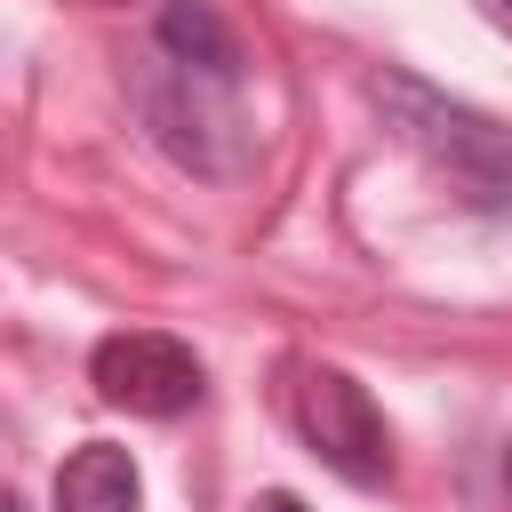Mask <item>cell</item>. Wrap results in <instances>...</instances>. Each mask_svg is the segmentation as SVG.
Segmentation results:
<instances>
[{"instance_id": "3957f363", "label": "cell", "mask_w": 512, "mask_h": 512, "mask_svg": "<svg viewBox=\"0 0 512 512\" xmlns=\"http://www.w3.org/2000/svg\"><path fill=\"white\" fill-rule=\"evenodd\" d=\"M296 432L312 440V456L336 480H352V488H384L392 480V424H384V408L368 400L360 376L304 368L296 376Z\"/></svg>"}, {"instance_id": "8992f818", "label": "cell", "mask_w": 512, "mask_h": 512, "mask_svg": "<svg viewBox=\"0 0 512 512\" xmlns=\"http://www.w3.org/2000/svg\"><path fill=\"white\" fill-rule=\"evenodd\" d=\"M136 496H144L136 456L112 440H88L56 464V512H136Z\"/></svg>"}, {"instance_id": "6da1fadb", "label": "cell", "mask_w": 512, "mask_h": 512, "mask_svg": "<svg viewBox=\"0 0 512 512\" xmlns=\"http://www.w3.org/2000/svg\"><path fill=\"white\" fill-rule=\"evenodd\" d=\"M368 96H376L384 128H392L400 144H416L432 168H448V176L472 184V192H512V128H504V120L440 96V88L416 80V72H376Z\"/></svg>"}, {"instance_id": "ba28073f", "label": "cell", "mask_w": 512, "mask_h": 512, "mask_svg": "<svg viewBox=\"0 0 512 512\" xmlns=\"http://www.w3.org/2000/svg\"><path fill=\"white\" fill-rule=\"evenodd\" d=\"M472 8H480V16H488V24L504 32V40H512V0H472Z\"/></svg>"}, {"instance_id": "277c9868", "label": "cell", "mask_w": 512, "mask_h": 512, "mask_svg": "<svg viewBox=\"0 0 512 512\" xmlns=\"http://www.w3.org/2000/svg\"><path fill=\"white\" fill-rule=\"evenodd\" d=\"M88 384H96V400H112L128 416H184L200 400V360H192V344H176L160 328H120L88 352Z\"/></svg>"}, {"instance_id": "52a82bcc", "label": "cell", "mask_w": 512, "mask_h": 512, "mask_svg": "<svg viewBox=\"0 0 512 512\" xmlns=\"http://www.w3.org/2000/svg\"><path fill=\"white\" fill-rule=\"evenodd\" d=\"M248 512H304V496H288V488H264Z\"/></svg>"}, {"instance_id": "5b68a950", "label": "cell", "mask_w": 512, "mask_h": 512, "mask_svg": "<svg viewBox=\"0 0 512 512\" xmlns=\"http://www.w3.org/2000/svg\"><path fill=\"white\" fill-rule=\"evenodd\" d=\"M152 48H160L168 64H184V72L224 80V88H240V72H248L232 24H224L208 0H160V16H152Z\"/></svg>"}, {"instance_id": "7a4b0ae2", "label": "cell", "mask_w": 512, "mask_h": 512, "mask_svg": "<svg viewBox=\"0 0 512 512\" xmlns=\"http://www.w3.org/2000/svg\"><path fill=\"white\" fill-rule=\"evenodd\" d=\"M240 88H224V80H208V72H184V64H152L144 80H136V112H144V128H152V144L176 160V168H192V176H232L240 160H248V128H240V104H232Z\"/></svg>"}]
</instances>
